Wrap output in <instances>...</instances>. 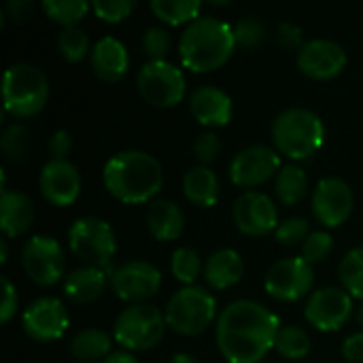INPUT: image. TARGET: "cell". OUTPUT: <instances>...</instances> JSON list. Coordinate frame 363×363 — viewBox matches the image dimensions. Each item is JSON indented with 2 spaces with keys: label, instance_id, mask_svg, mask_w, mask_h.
I'll return each mask as SVG.
<instances>
[{
  "label": "cell",
  "instance_id": "6da1fadb",
  "mask_svg": "<svg viewBox=\"0 0 363 363\" xmlns=\"http://www.w3.org/2000/svg\"><path fill=\"white\" fill-rule=\"evenodd\" d=\"M279 317L259 302L236 300L217 319V347L228 363H259L279 334Z\"/></svg>",
  "mask_w": 363,
  "mask_h": 363
},
{
  "label": "cell",
  "instance_id": "7a4b0ae2",
  "mask_svg": "<svg viewBox=\"0 0 363 363\" xmlns=\"http://www.w3.org/2000/svg\"><path fill=\"white\" fill-rule=\"evenodd\" d=\"M104 187L113 198L123 204H140L153 200L162 189L164 170L162 164L147 151H119L102 170Z\"/></svg>",
  "mask_w": 363,
  "mask_h": 363
},
{
  "label": "cell",
  "instance_id": "3957f363",
  "mask_svg": "<svg viewBox=\"0 0 363 363\" xmlns=\"http://www.w3.org/2000/svg\"><path fill=\"white\" fill-rule=\"evenodd\" d=\"M236 47L234 28L217 17H198L179 38V55L185 68L211 72L221 68Z\"/></svg>",
  "mask_w": 363,
  "mask_h": 363
},
{
  "label": "cell",
  "instance_id": "277c9868",
  "mask_svg": "<svg viewBox=\"0 0 363 363\" xmlns=\"http://www.w3.org/2000/svg\"><path fill=\"white\" fill-rule=\"evenodd\" d=\"M274 149L289 160H308L325 140V125L311 108L294 106L277 115L272 123Z\"/></svg>",
  "mask_w": 363,
  "mask_h": 363
},
{
  "label": "cell",
  "instance_id": "5b68a950",
  "mask_svg": "<svg viewBox=\"0 0 363 363\" xmlns=\"http://www.w3.org/2000/svg\"><path fill=\"white\" fill-rule=\"evenodd\" d=\"M4 108L15 117H32L40 113L49 100V81L45 72L28 62L6 68L2 79Z\"/></svg>",
  "mask_w": 363,
  "mask_h": 363
},
{
  "label": "cell",
  "instance_id": "8992f818",
  "mask_svg": "<svg viewBox=\"0 0 363 363\" xmlns=\"http://www.w3.org/2000/svg\"><path fill=\"white\" fill-rule=\"evenodd\" d=\"M164 317L166 325L177 334L198 336L215 321L217 300L208 289L200 285H187L170 296Z\"/></svg>",
  "mask_w": 363,
  "mask_h": 363
},
{
  "label": "cell",
  "instance_id": "52a82bcc",
  "mask_svg": "<svg viewBox=\"0 0 363 363\" xmlns=\"http://www.w3.org/2000/svg\"><path fill=\"white\" fill-rule=\"evenodd\" d=\"M166 317L157 306L132 304L123 308L115 321L113 338L128 351H149L153 349L166 332Z\"/></svg>",
  "mask_w": 363,
  "mask_h": 363
},
{
  "label": "cell",
  "instance_id": "ba28073f",
  "mask_svg": "<svg viewBox=\"0 0 363 363\" xmlns=\"http://www.w3.org/2000/svg\"><path fill=\"white\" fill-rule=\"evenodd\" d=\"M68 245L70 251L81 262H85V266L100 268V270H108L117 251L113 228L98 217L77 219L68 230Z\"/></svg>",
  "mask_w": 363,
  "mask_h": 363
},
{
  "label": "cell",
  "instance_id": "9c48e42d",
  "mask_svg": "<svg viewBox=\"0 0 363 363\" xmlns=\"http://www.w3.org/2000/svg\"><path fill=\"white\" fill-rule=\"evenodd\" d=\"M136 87L149 104L157 108H170L183 100L187 85L183 70L177 68L172 62L149 60L140 66L136 74Z\"/></svg>",
  "mask_w": 363,
  "mask_h": 363
},
{
  "label": "cell",
  "instance_id": "30bf717a",
  "mask_svg": "<svg viewBox=\"0 0 363 363\" xmlns=\"http://www.w3.org/2000/svg\"><path fill=\"white\" fill-rule=\"evenodd\" d=\"M21 266L26 277L36 285H55L66 270L64 249L55 238L36 234L28 238V242L21 249Z\"/></svg>",
  "mask_w": 363,
  "mask_h": 363
},
{
  "label": "cell",
  "instance_id": "8fae6325",
  "mask_svg": "<svg viewBox=\"0 0 363 363\" xmlns=\"http://www.w3.org/2000/svg\"><path fill=\"white\" fill-rule=\"evenodd\" d=\"M108 285L119 300L145 304L160 291L162 272L145 259H134L115 268L108 277Z\"/></svg>",
  "mask_w": 363,
  "mask_h": 363
},
{
  "label": "cell",
  "instance_id": "7c38bea8",
  "mask_svg": "<svg viewBox=\"0 0 363 363\" xmlns=\"http://www.w3.org/2000/svg\"><path fill=\"white\" fill-rule=\"evenodd\" d=\"M315 285L313 266L302 257H285L270 266L264 279V287L268 296L279 302H296L302 300Z\"/></svg>",
  "mask_w": 363,
  "mask_h": 363
},
{
  "label": "cell",
  "instance_id": "4fadbf2b",
  "mask_svg": "<svg viewBox=\"0 0 363 363\" xmlns=\"http://www.w3.org/2000/svg\"><path fill=\"white\" fill-rule=\"evenodd\" d=\"M304 317L319 332H336L353 317V298L347 289L321 287L311 294Z\"/></svg>",
  "mask_w": 363,
  "mask_h": 363
},
{
  "label": "cell",
  "instance_id": "5bb4252c",
  "mask_svg": "<svg viewBox=\"0 0 363 363\" xmlns=\"http://www.w3.org/2000/svg\"><path fill=\"white\" fill-rule=\"evenodd\" d=\"M70 325L68 311L62 300L45 296L34 300L21 315V328L28 338L36 342L60 340Z\"/></svg>",
  "mask_w": 363,
  "mask_h": 363
},
{
  "label": "cell",
  "instance_id": "9a60e30c",
  "mask_svg": "<svg viewBox=\"0 0 363 363\" xmlns=\"http://www.w3.org/2000/svg\"><path fill=\"white\" fill-rule=\"evenodd\" d=\"M279 151L268 145H251L230 162V179L238 187H257L281 172Z\"/></svg>",
  "mask_w": 363,
  "mask_h": 363
},
{
  "label": "cell",
  "instance_id": "2e32d148",
  "mask_svg": "<svg viewBox=\"0 0 363 363\" xmlns=\"http://www.w3.org/2000/svg\"><path fill=\"white\" fill-rule=\"evenodd\" d=\"M355 206V194L351 185L338 177L321 179L313 194V215L325 228L342 225Z\"/></svg>",
  "mask_w": 363,
  "mask_h": 363
},
{
  "label": "cell",
  "instance_id": "e0dca14e",
  "mask_svg": "<svg viewBox=\"0 0 363 363\" xmlns=\"http://www.w3.org/2000/svg\"><path fill=\"white\" fill-rule=\"evenodd\" d=\"M232 217L236 228L247 236H266L279 228V215L272 198L253 189L236 198Z\"/></svg>",
  "mask_w": 363,
  "mask_h": 363
},
{
  "label": "cell",
  "instance_id": "ac0fdd59",
  "mask_svg": "<svg viewBox=\"0 0 363 363\" xmlns=\"http://www.w3.org/2000/svg\"><path fill=\"white\" fill-rule=\"evenodd\" d=\"M347 66V51L332 38H313L298 51V68L311 79L328 81L338 77Z\"/></svg>",
  "mask_w": 363,
  "mask_h": 363
},
{
  "label": "cell",
  "instance_id": "d6986e66",
  "mask_svg": "<svg viewBox=\"0 0 363 363\" xmlns=\"http://www.w3.org/2000/svg\"><path fill=\"white\" fill-rule=\"evenodd\" d=\"M38 187L51 204L70 206L81 194V174L68 160H49L40 168Z\"/></svg>",
  "mask_w": 363,
  "mask_h": 363
},
{
  "label": "cell",
  "instance_id": "ffe728a7",
  "mask_svg": "<svg viewBox=\"0 0 363 363\" xmlns=\"http://www.w3.org/2000/svg\"><path fill=\"white\" fill-rule=\"evenodd\" d=\"M189 111L204 128H221L232 119V98L215 85H200L189 94Z\"/></svg>",
  "mask_w": 363,
  "mask_h": 363
},
{
  "label": "cell",
  "instance_id": "44dd1931",
  "mask_svg": "<svg viewBox=\"0 0 363 363\" xmlns=\"http://www.w3.org/2000/svg\"><path fill=\"white\" fill-rule=\"evenodd\" d=\"M91 62V70L96 72L98 79L106 81V83H115L119 79H123V74L128 72L130 66V55L125 45L115 38V36H102L89 55Z\"/></svg>",
  "mask_w": 363,
  "mask_h": 363
},
{
  "label": "cell",
  "instance_id": "7402d4cb",
  "mask_svg": "<svg viewBox=\"0 0 363 363\" xmlns=\"http://www.w3.org/2000/svg\"><path fill=\"white\" fill-rule=\"evenodd\" d=\"M34 223V204L23 191H2L0 194V228L6 238L21 236Z\"/></svg>",
  "mask_w": 363,
  "mask_h": 363
},
{
  "label": "cell",
  "instance_id": "603a6c76",
  "mask_svg": "<svg viewBox=\"0 0 363 363\" xmlns=\"http://www.w3.org/2000/svg\"><path fill=\"white\" fill-rule=\"evenodd\" d=\"M204 281L213 289H230L245 274V262L234 249H219L204 262Z\"/></svg>",
  "mask_w": 363,
  "mask_h": 363
},
{
  "label": "cell",
  "instance_id": "cb8c5ba5",
  "mask_svg": "<svg viewBox=\"0 0 363 363\" xmlns=\"http://www.w3.org/2000/svg\"><path fill=\"white\" fill-rule=\"evenodd\" d=\"M147 228L151 236L160 242H170L181 238L185 230L183 208L170 200H153L147 208Z\"/></svg>",
  "mask_w": 363,
  "mask_h": 363
},
{
  "label": "cell",
  "instance_id": "d4e9b609",
  "mask_svg": "<svg viewBox=\"0 0 363 363\" xmlns=\"http://www.w3.org/2000/svg\"><path fill=\"white\" fill-rule=\"evenodd\" d=\"M106 285V270L81 266L68 272L64 281V294L74 304H91L96 302Z\"/></svg>",
  "mask_w": 363,
  "mask_h": 363
},
{
  "label": "cell",
  "instance_id": "484cf974",
  "mask_svg": "<svg viewBox=\"0 0 363 363\" xmlns=\"http://www.w3.org/2000/svg\"><path fill=\"white\" fill-rule=\"evenodd\" d=\"M183 194L196 206H215L221 196V183L208 166H194L183 177Z\"/></svg>",
  "mask_w": 363,
  "mask_h": 363
},
{
  "label": "cell",
  "instance_id": "4316f807",
  "mask_svg": "<svg viewBox=\"0 0 363 363\" xmlns=\"http://www.w3.org/2000/svg\"><path fill=\"white\" fill-rule=\"evenodd\" d=\"M111 342L113 338L102 330H96V328L81 330L70 342V353L81 363H94L100 359L104 362L111 355Z\"/></svg>",
  "mask_w": 363,
  "mask_h": 363
},
{
  "label": "cell",
  "instance_id": "83f0119b",
  "mask_svg": "<svg viewBox=\"0 0 363 363\" xmlns=\"http://www.w3.org/2000/svg\"><path fill=\"white\" fill-rule=\"evenodd\" d=\"M274 191H277V198L287 204V206H294V204H300L306 194H308V177H306V170L296 166V164H287L281 168V172L277 174L274 179Z\"/></svg>",
  "mask_w": 363,
  "mask_h": 363
},
{
  "label": "cell",
  "instance_id": "f1b7e54d",
  "mask_svg": "<svg viewBox=\"0 0 363 363\" xmlns=\"http://www.w3.org/2000/svg\"><path fill=\"white\" fill-rule=\"evenodd\" d=\"M200 0H151V11L155 13V17L170 26H189L200 17Z\"/></svg>",
  "mask_w": 363,
  "mask_h": 363
},
{
  "label": "cell",
  "instance_id": "f546056e",
  "mask_svg": "<svg viewBox=\"0 0 363 363\" xmlns=\"http://www.w3.org/2000/svg\"><path fill=\"white\" fill-rule=\"evenodd\" d=\"M274 349H277V353L281 357L298 362V359H304L311 353V338H308V334L302 328L285 325L277 334Z\"/></svg>",
  "mask_w": 363,
  "mask_h": 363
},
{
  "label": "cell",
  "instance_id": "4dcf8cb0",
  "mask_svg": "<svg viewBox=\"0 0 363 363\" xmlns=\"http://www.w3.org/2000/svg\"><path fill=\"white\" fill-rule=\"evenodd\" d=\"M40 9L51 21L60 23L62 28H70L85 17L89 4L85 0H43Z\"/></svg>",
  "mask_w": 363,
  "mask_h": 363
},
{
  "label": "cell",
  "instance_id": "1f68e13d",
  "mask_svg": "<svg viewBox=\"0 0 363 363\" xmlns=\"http://www.w3.org/2000/svg\"><path fill=\"white\" fill-rule=\"evenodd\" d=\"M170 270H172L174 279L187 287V285H194L198 281V277L204 272V264L196 249L179 247L170 257Z\"/></svg>",
  "mask_w": 363,
  "mask_h": 363
},
{
  "label": "cell",
  "instance_id": "d6a6232c",
  "mask_svg": "<svg viewBox=\"0 0 363 363\" xmlns=\"http://www.w3.org/2000/svg\"><path fill=\"white\" fill-rule=\"evenodd\" d=\"M340 283L351 294V298H357L363 302V247L351 249L345 259L340 262Z\"/></svg>",
  "mask_w": 363,
  "mask_h": 363
},
{
  "label": "cell",
  "instance_id": "836d02e7",
  "mask_svg": "<svg viewBox=\"0 0 363 363\" xmlns=\"http://www.w3.org/2000/svg\"><path fill=\"white\" fill-rule=\"evenodd\" d=\"M57 51L66 62H81L89 51L87 32L79 26L62 28V32L57 34Z\"/></svg>",
  "mask_w": 363,
  "mask_h": 363
},
{
  "label": "cell",
  "instance_id": "e575fe53",
  "mask_svg": "<svg viewBox=\"0 0 363 363\" xmlns=\"http://www.w3.org/2000/svg\"><path fill=\"white\" fill-rule=\"evenodd\" d=\"M0 147L4 151V155L13 162H21L28 151H30V132L26 125L21 123H11L2 138H0Z\"/></svg>",
  "mask_w": 363,
  "mask_h": 363
},
{
  "label": "cell",
  "instance_id": "d590c367",
  "mask_svg": "<svg viewBox=\"0 0 363 363\" xmlns=\"http://www.w3.org/2000/svg\"><path fill=\"white\" fill-rule=\"evenodd\" d=\"M170 47H172V38H170V32L162 26H151L145 30L143 34V49L145 53L149 55V60H157V62H164L170 53Z\"/></svg>",
  "mask_w": 363,
  "mask_h": 363
},
{
  "label": "cell",
  "instance_id": "8d00e7d4",
  "mask_svg": "<svg viewBox=\"0 0 363 363\" xmlns=\"http://www.w3.org/2000/svg\"><path fill=\"white\" fill-rule=\"evenodd\" d=\"M234 38H236V45H240L245 49L259 47L266 38V26L257 17H251V15L242 17L234 26Z\"/></svg>",
  "mask_w": 363,
  "mask_h": 363
},
{
  "label": "cell",
  "instance_id": "74e56055",
  "mask_svg": "<svg viewBox=\"0 0 363 363\" xmlns=\"http://www.w3.org/2000/svg\"><path fill=\"white\" fill-rule=\"evenodd\" d=\"M334 249V238L328 232H311L306 242L302 245V259L306 264H319L330 257Z\"/></svg>",
  "mask_w": 363,
  "mask_h": 363
},
{
  "label": "cell",
  "instance_id": "f35d334b",
  "mask_svg": "<svg viewBox=\"0 0 363 363\" xmlns=\"http://www.w3.org/2000/svg\"><path fill=\"white\" fill-rule=\"evenodd\" d=\"M308 236H311L308 221L302 219V217H289V219L281 221L279 228H277V232H274V238L281 245H287V247L304 245Z\"/></svg>",
  "mask_w": 363,
  "mask_h": 363
},
{
  "label": "cell",
  "instance_id": "ab89813d",
  "mask_svg": "<svg viewBox=\"0 0 363 363\" xmlns=\"http://www.w3.org/2000/svg\"><path fill=\"white\" fill-rule=\"evenodd\" d=\"M91 9H94L96 17H100L102 21L119 23L132 15V11L136 9V2L134 0H96L91 4Z\"/></svg>",
  "mask_w": 363,
  "mask_h": 363
},
{
  "label": "cell",
  "instance_id": "60d3db41",
  "mask_svg": "<svg viewBox=\"0 0 363 363\" xmlns=\"http://www.w3.org/2000/svg\"><path fill=\"white\" fill-rule=\"evenodd\" d=\"M219 153H221V138L215 132L206 130V132L196 136V140H194V155L200 162V166L213 164L219 157Z\"/></svg>",
  "mask_w": 363,
  "mask_h": 363
},
{
  "label": "cell",
  "instance_id": "b9f144b4",
  "mask_svg": "<svg viewBox=\"0 0 363 363\" xmlns=\"http://www.w3.org/2000/svg\"><path fill=\"white\" fill-rule=\"evenodd\" d=\"M277 38L285 49H302V28L291 21H281L277 28Z\"/></svg>",
  "mask_w": 363,
  "mask_h": 363
},
{
  "label": "cell",
  "instance_id": "7bdbcfd3",
  "mask_svg": "<svg viewBox=\"0 0 363 363\" xmlns=\"http://www.w3.org/2000/svg\"><path fill=\"white\" fill-rule=\"evenodd\" d=\"M47 149L51 153V160H68V153L72 149V136L66 130H57L47 140Z\"/></svg>",
  "mask_w": 363,
  "mask_h": 363
},
{
  "label": "cell",
  "instance_id": "ee69618b",
  "mask_svg": "<svg viewBox=\"0 0 363 363\" xmlns=\"http://www.w3.org/2000/svg\"><path fill=\"white\" fill-rule=\"evenodd\" d=\"M2 289H4V296H2V306H0V323H9L11 317L17 313L19 296H17V289L13 287V283L6 277H2Z\"/></svg>",
  "mask_w": 363,
  "mask_h": 363
},
{
  "label": "cell",
  "instance_id": "f6af8a7d",
  "mask_svg": "<svg viewBox=\"0 0 363 363\" xmlns=\"http://www.w3.org/2000/svg\"><path fill=\"white\" fill-rule=\"evenodd\" d=\"M342 355L349 363H363V332L349 336L342 342Z\"/></svg>",
  "mask_w": 363,
  "mask_h": 363
},
{
  "label": "cell",
  "instance_id": "bcb514c9",
  "mask_svg": "<svg viewBox=\"0 0 363 363\" xmlns=\"http://www.w3.org/2000/svg\"><path fill=\"white\" fill-rule=\"evenodd\" d=\"M6 13L13 21H26L32 13V2L30 0H11L6 4Z\"/></svg>",
  "mask_w": 363,
  "mask_h": 363
},
{
  "label": "cell",
  "instance_id": "7dc6e473",
  "mask_svg": "<svg viewBox=\"0 0 363 363\" xmlns=\"http://www.w3.org/2000/svg\"><path fill=\"white\" fill-rule=\"evenodd\" d=\"M102 363H140L132 353H128V351H117V353H111L106 359Z\"/></svg>",
  "mask_w": 363,
  "mask_h": 363
},
{
  "label": "cell",
  "instance_id": "c3c4849f",
  "mask_svg": "<svg viewBox=\"0 0 363 363\" xmlns=\"http://www.w3.org/2000/svg\"><path fill=\"white\" fill-rule=\"evenodd\" d=\"M168 363H198V362H196L191 355H187V353H177V355H174V357H172Z\"/></svg>",
  "mask_w": 363,
  "mask_h": 363
},
{
  "label": "cell",
  "instance_id": "681fc988",
  "mask_svg": "<svg viewBox=\"0 0 363 363\" xmlns=\"http://www.w3.org/2000/svg\"><path fill=\"white\" fill-rule=\"evenodd\" d=\"M6 251H9V249H6V238H2V240H0V262H2V264L6 262Z\"/></svg>",
  "mask_w": 363,
  "mask_h": 363
},
{
  "label": "cell",
  "instance_id": "f907efd6",
  "mask_svg": "<svg viewBox=\"0 0 363 363\" xmlns=\"http://www.w3.org/2000/svg\"><path fill=\"white\" fill-rule=\"evenodd\" d=\"M355 321L363 328V302L357 306V311H355Z\"/></svg>",
  "mask_w": 363,
  "mask_h": 363
}]
</instances>
